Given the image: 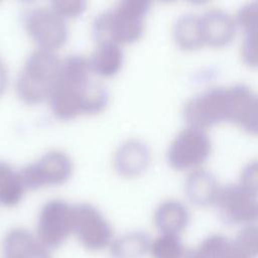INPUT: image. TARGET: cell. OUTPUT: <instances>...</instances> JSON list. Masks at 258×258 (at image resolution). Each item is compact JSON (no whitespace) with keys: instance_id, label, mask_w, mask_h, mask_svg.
I'll return each mask as SVG.
<instances>
[{"instance_id":"1","label":"cell","mask_w":258,"mask_h":258,"mask_svg":"<svg viewBox=\"0 0 258 258\" xmlns=\"http://www.w3.org/2000/svg\"><path fill=\"white\" fill-rule=\"evenodd\" d=\"M89 60L81 54L61 59L57 78L47 103L52 115L69 121L81 115H97L108 106L109 93L104 84L91 78Z\"/></svg>"},{"instance_id":"2","label":"cell","mask_w":258,"mask_h":258,"mask_svg":"<svg viewBox=\"0 0 258 258\" xmlns=\"http://www.w3.org/2000/svg\"><path fill=\"white\" fill-rule=\"evenodd\" d=\"M253 93L250 87L241 83L206 89L186 101L183 119L186 125L206 130L223 122L237 125Z\"/></svg>"},{"instance_id":"3","label":"cell","mask_w":258,"mask_h":258,"mask_svg":"<svg viewBox=\"0 0 258 258\" xmlns=\"http://www.w3.org/2000/svg\"><path fill=\"white\" fill-rule=\"evenodd\" d=\"M151 3L147 0H122L99 13L92 22V35L97 44L113 42L119 45L139 40L145 29V19Z\"/></svg>"},{"instance_id":"4","label":"cell","mask_w":258,"mask_h":258,"mask_svg":"<svg viewBox=\"0 0 258 258\" xmlns=\"http://www.w3.org/2000/svg\"><path fill=\"white\" fill-rule=\"evenodd\" d=\"M61 58L55 51L36 48L26 57L19 72L15 90L18 98L27 105L47 101L57 78Z\"/></svg>"},{"instance_id":"5","label":"cell","mask_w":258,"mask_h":258,"mask_svg":"<svg viewBox=\"0 0 258 258\" xmlns=\"http://www.w3.org/2000/svg\"><path fill=\"white\" fill-rule=\"evenodd\" d=\"M212 140L206 129L186 125L171 140L166 151L169 166L178 171L196 170L208 160Z\"/></svg>"},{"instance_id":"6","label":"cell","mask_w":258,"mask_h":258,"mask_svg":"<svg viewBox=\"0 0 258 258\" xmlns=\"http://www.w3.org/2000/svg\"><path fill=\"white\" fill-rule=\"evenodd\" d=\"M22 22L28 36L37 48L56 51L69 38V26L49 5L35 6L22 15Z\"/></svg>"},{"instance_id":"7","label":"cell","mask_w":258,"mask_h":258,"mask_svg":"<svg viewBox=\"0 0 258 258\" xmlns=\"http://www.w3.org/2000/svg\"><path fill=\"white\" fill-rule=\"evenodd\" d=\"M74 205L61 199L46 201L40 208L34 234L49 250L61 247L73 235Z\"/></svg>"},{"instance_id":"8","label":"cell","mask_w":258,"mask_h":258,"mask_svg":"<svg viewBox=\"0 0 258 258\" xmlns=\"http://www.w3.org/2000/svg\"><path fill=\"white\" fill-rule=\"evenodd\" d=\"M73 235L83 248L91 252L108 250L115 238L110 222L89 203L74 205Z\"/></svg>"},{"instance_id":"9","label":"cell","mask_w":258,"mask_h":258,"mask_svg":"<svg viewBox=\"0 0 258 258\" xmlns=\"http://www.w3.org/2000/svg\"><path fill=\"white\" fill-rule=\"evenodd\" d=\"M19 170L26 189L35 190L66 183L73 174L74 163L66 152L52 149Z\"/></svg>"},{"instance_id":"10","label":"cell","mask_w":258,"mask_h":258,"mask_svg":"<svg viewBox=\"0 0 258 258\" xmlns=\"http://www.w3.org/2000/svg\"><path fill=\"white\" fill-rule=\"evenodd\" d=\"M214 207L222 223L242 227L258 218V196L238 183L221 186Z\"/></svg>"},{"instance_id":"11","label":"cell","mask_w":258,"mask_h":258,"mask_svg":"<svg viewBox=\"0 0 258 258\" xmlns=\"http://www.w3.org/2000/svg\"><path fill=\"white\" fill-rule=\"evenodd\" d=\"M205 45L224 47L235 38L238 25L235 16L220 8H211L200 14Z\"/></svg>"},{"instance_id":"12","label":"cell","mask_w":258,"mask_h":258,"mask_svg":"<svg viewBox=\"0 0 258 258\" xmlns=\"http://www.w3.org/2000/svg\"><path fill=\"white\" fill-rule=\"evenodd\" d=\"M151 152L148 145L137 138L124 140L113 156L115 170L124 177H136L148 168Z\"/></svg>"},{"instance_id":"13","label":"cell","mask_w":258,"mask_h":258,"mask_svg":"<svg viewBox=\"0 0 258 258\" xmlns=\"http://www.w3.org/2000/svg\"><path fill=\"white\" fill-rule=\"evenodd\" d=\"M1 249L2 258H52V251L34 233L22 227L12 228L5 233Z\"/></svg>"},{"instance_id":"14","label":"cell","mask_w":258,"mask_h":258,"mask_svg":"<svg viewBox=\"0 0 258 258\" xmlns=\"http://www.w3.org/2000/svg\"><path fill=\"white\" fill-rule=\"evenodd\" d=\"M235 18L238 28L243 32L242 60L250 68L258 69V1L242 5Z\"/></svg>"},{"instance_id":"15","label":"cell","mask_w":258,"mask_h":258,"mask_svg":"<svg viewBox=\"0 0 258 258\" xmlns=\"http://www.w3.org/2000/svg\"><path fill=\"white\" fill-rule=\"evenodd\" d=\"M220 188L216 175L202 167L190 171L183 185L184 195L188 202L201 208L214 206Z\"/></svg>"},{"instance_id":"16","label":"cell","mask_w":258,"mask_h":258,"mask_svg":"<svg viewBox=\"0 0 258 258\" xmlns=\"http://www.w3.org/2000/svg\"><path fill=\"white\" fill-rule=\"evenodd\" d=\"M190 213L187 207L175 199L160 202L153 213V224L159 234L180 236L187 228Z\"/></svg>"},{"instance_id":"17","label":"cell","mask_w":258,"mask_h":258,"mask_svg":"<svg viewBox=\"0 0 258 258\" xmlns=\"http://www.w3.org/2000/svg\"><path fill=\"white\" fill-rule=\"evenodd\" d=\"M88 60L92 74L101 78H112L123 67L124 51L117 43H99Z\"/></svg>"},{"instance_id":"18","label":"cell","mask_w":258,"mask_h":258,"mask_svg":"<svg viewBox=\"0 0 258 258\" xmlns=\"http://www.w3.org/2000/svg\"><path fill=\"white\" fill-rule=\"evenodd\" d=\"M175 44L182 50L192 51L205 46L200 15L184 13L179 15L172 27Z\"/></svg>"},{"instance_id":"19","label":"cell","mask_w":258,"mask_h":258,"mask_svg":"<svg viewBox=\"0 0 258 258\" xmlns=\"http://www.w3.org/2000/svg\"><path fill=\"white\" fill-rule=\"evenodd\" d=\"M151 238L142 230H133L115 237L109 247L111 258H143L148 255Z\"/></svg>"},{"instance_id":"20","label":"cell","mask_w":258,"mask_h":258,"mask_svg":"<svg viewBox=\"0 0 258 258\" xmlns=\"http://www.w3.org/2000/svg\"><path fill=\"white\" fill-rule=\"evenodd\" d=\"M25 190L20 170L15 169L9 162L0 160V206L16 207L21 203Z\"/></svg>"},{"instance_id":"21","label":"cell","mask_w":258,"mask_h":258,"mask_svg":"<svg viewBox=\"0 0 258 258\" xmlns=\"http://www.w3.org/2000/svg\"><path fill=\"white\" fill-rule=\"evenodd\" d=\"M182 258H241L232 238L223 234H211L192 249H187Z\"/></svg>"},{"instance_id":"22","label":"cell","mask_w":258,"mask_h":258,"mask_svg":"<svg viewBox=\"0 0 258 258\" xmlns=\"http://www.w3.org/2000/svg\"><path fill=\"white\" fill-rule=\"evenodd\" d=\"M186 250L180 236L159 234L151 239L148 255L150 258H182Z\"/></svg>"},{"instance_id":"23","label":"cell","mask_w":258,"mask_h":258,"mask_svg":"<svg viewBox=\"0 0 258 258\" xmlns=\"http://www.w3.org/2000/svg\"><path fill=\"white\" fill-rule=\"evenodd\" d=\"M232 240L241 258H258V218L240 227Z\"/></svg>"},{"instance_id":"24","label":"cell","mask_w":258,"mask_h":258,"mask_svg":"<svg viewBox=\"0 0 258 258\" xmlns=\"http://www.w3.org/2000/svg\"><path fill=\"white\" fill-rule=\"evenodd\" d=\"M245 132L258 136V94H253L247 102L237 123Z\"/></svg>"},{"instance_id":"25","label":"cell","mask_w":258,"mask_h":258,"mask_svg":"<svg viewBox=\"0 0 258 258\" xmlns=\"http://www.w3.org/2000/svg\"><path fill=\"white\" fill-rule=\"evenodd\" d=\"M48 5L66 21L81 16L87 9V2L83 0H56Z\"/></svg>"},{"instance_id":"26","label":"cell","mask_w":258,"mask_h":258,"mask_svg":"<svg viewBox=\"0 0 258 258\" xmlns=\"http://www.w3.org/2000/svg\"><path fill=\"white\" fill-rule=\"evenodd\" d=\"M239 183L258 196V158L246 163L241 170Z\"/></svg>"},{"instance_id":"27","label":"cell","mask_w":258,"mask_h":258,"mask_svg":"<svg viewBox=\"0 0 258 258\" xmlns=\"http://www.w3.org/2000/svg\"><path fill=\"white\" fill-rule=\"evenodd\" d=\"M8 82H9V77H8V71H7L6 64L0 58V97L5 93L8 87Z\"/></svg>"}]
</instances>
